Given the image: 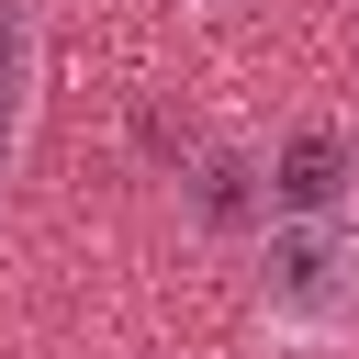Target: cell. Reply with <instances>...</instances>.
<instances>
[{"label":"cell","instance_id":"cell-1","mask_svg":"<svg viewBox=\"0 0 359 359\" xmlns=\"http://www.w3.org/2000/svg\"><path fill=\"white\" fill-rule=\"evenodd\" d=\"M269 292H280V303H303V314H314V303H337V292H348V247L303 213V224L269 247Z\"/></svg>","mask_w":359,"mask_h":359},{"label":"cell","instance_id":"cell-3","mask_svg":"<svg viewBox=\"0 0 359 359\" xmlns=\"http://www.w3.org/2000/svg\"><path fill=\"white\" fill-rule=\"evenodd\" d=\"M22 79H34V22H22V0H0V168L22 135Z\"/></svg>","mask_w":359,"mask_h":359},{"label":"cell","instance_id":"cell-2","mask_svg":"<svg viewBox=\"0 0 359 359\" xmlns=\"http://www.w3.org/2000/svg\"><path fill=\"white\" fill-rule=\"evenodd\" d=\"M280 213H337V191H348V157H337V135H292V157H280Z\"/></svg>","mask_w":359,"mask_h":359},{"label":"cell","instance_id":"cell-4","mask_svg":"<svg viewBox=\"0 0 359 359\" xmlns=\"http://www.w3.org/2000/svg\"><path fill=\"white\" fill-rule=\"evenodd\" d=\"M202 213H213V224H236V213H247V168H224V157H213V168H202Z\"/></svg>","mask_w":359,"mask_h":359}]
</instances>
